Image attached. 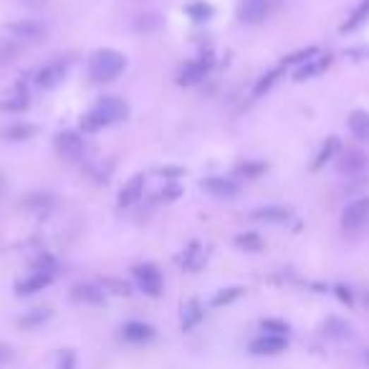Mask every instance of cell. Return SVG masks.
I'll list each match as a JSON object with an SVG mask.
<instances>
[{"label":"cell","mask_w":369,"mask_h":369,"mask_svg":"<svg viewBox=\"0 0 369 369\" xmlns=\"http://www.w3.org/2000/svg\"><path fill=\"white\" fill-rule=\"evenodd\" d=\"M127 66V59L114 49H99L89 59V76L94 81H114Z\"/></svg>","instance_id":"cell-1"},{"label":"cell","mask_w":369,"mask_h":369,"mask_svg":"<svg viewBox=\"0 0 369 369\" xmlns=\"http://www.w3.org/2000/svg\"><path fill=\"white\" fill-rule=\"evenodd\" d=\"M132 276H134V284H137V289H140L145 296L157 298L159 294H162V273L157 271V266H152V263L134 266L132 268Z\"/></svg>","instance_id":"cell-2"},{"label":"cell","mask_w":369,"mask_h":369,"mask_svg":"<svg viewBox=\"0 0 369 369\" xmlns=\"http://www.w3.org/2000/svg\"><path fill=\"white\" fill-rule=\"evenodd\" d=\"M286 349H289V337H276V334H258L248 344L253 357H279Z\"/></svg>","instance_id":"cell-3"},{"label":"cell","mask_w":369,"mask_h":369,"mask_svg":"<svg viewBox=\"0 0 369 369\" xmlns=\"http://www.w3.org/2000/svg\"><path fill=\"white\" fill-rule=\"evenodd\" d=\"M367 167H369L367 155L359 150H344L339 155V159H337V170H339V175L346 177H359Z\"/></svg>","instance_id":"cell-4"},{"label":"cell","mask_w":369,"mask_h":369,"mask_svg":"<svg viewBox=\"0 0 369 369\" xmlns=\"http://www.w3.org/2000/svg\"><path fill=\"white\" fill-rule=\"evenodd\" d=\"M56 152H59L61 159L66 162H76L84 155V140H81L76 132H61L56 137Z\"/></svg>","instance_id":"cell-5"},{"label":"cell","mask_w":369,"mask_h":369,"mask_svg":"<svg viewBox=\"0 0 369 369\" xmlns=\"http://www.w3.org/2000/svg\"><path fill=\"white\" fill-rule=\"evenodd\" d=\"M367 220H369V198L351 200L349 205L344 207V212H341V225H344L346 230L362 228Z\"/></svg>","instance_id":"cell-6"},{"label":"cell","mask_w":369,"mask_h":369,"mask_svg":"<svg viewBox=\"0 0 369 369\" xmlns=\"http://www.w3.org/2000/svg\"><path fill=\"white\" fill-rule=\"evenodd\" d=\"M71 301L73 303H86V306H102L104 301H107V291L102 289L99 284H76L71 289Z\"/></svg>","instance_id":"cell-7"},{"label":"cell","mask_w":369,"mask_h":369,"mask_svg":"<svg viewBox=\"0 0 369 369\" xmlns=\"http://www.w3.org/2000/svg\"><path fill=\"white\" fill-rule=\"evenodd\" d=\"M94 109L99 111V114L104 116V119L109 121V124H116V121H124L129 116V107L124 99L119 97H104L97 102V107Z\"/></svg>","instance_id":"cell-8"},{"label":"cell","mask_w":369,"mask_h":369,"mask_svg":"<svg viewBox=\"0 0 369 369\" xmlns=\"http://www.w3.org/2000/svg\"><path fill=\"white\" fill-rule=\"evenodd\" d=\"M121 337H124V341H129V344H150V341H155L157 332H155V327L147 324V321H127V324L121 327Z\"/></svg>","instance_id":"cell-9"},{"label":"cell","mask_w":369,"mask_h":369,"mask_svg":"<svg viewBox=\"0 0 369 369\" xmlns=\"http://www.w3.org/2000/svg\"><path fill=\"white\" fill-rule=\"evenodd\" d=\"M210 66H212L210 56H202V59H198V61H190V63H185V66L180 68V73H177V84L180 86L198 84L200 79H205V73Z\"/></svg>","instance_id":"cell-10"},{"label":"cell","mask_w":369,"mask_h":369,"mask_svg":"<svg viewBox=\"0 0 369 369\" xmlns=\"http://www.w3.org/2000/svg\"><path fill=\"white\" fill-rule=\"evenodd\" d=\"M202 190L210 193L212 198L230 200L241 193V185H238L236 180H225V177H205V180H202Z\"/></svg>","instance_id":"cell-11"},{"label":"cell","mask_w":369,"mask_h":369,"mask_svg":"<svg viewBox=\"0 0 369 369\" xmlns=\"http://www.w3.org/2000/svg\"><path fill=\"white\" fill-rule=\"evenodd\" d=\"M28 91L23 86H13V89L0 94V111H23L28 109Z\"/></svg>","instance_id":"cell-12"},{"label":"cell","mask_w":369,"mask_h":369,"mask_svg":"<svg viewBox=\"0 0 369 369\" xmlns=\"http://www.w3.org/2000/svg\"><path fill=\"white\" fill-rule=\"evenodd\" d=\"M266 13H268V0H243L241 8H238V18L243 23L255 25L266 18Z\"/></svg>","instance_id":"cell-13"},{"label":"cell","mask_w":369,"mask_h":369,"mask_svg":"<svg viewBox=\"0 0 369 369\" xmlns=\"http://www.w3.org/2000/svg\"><path fill=\"white\" fill-rule=\"evenodd\" d=\"M54 281V273H30L28 279L18 281L16 284V296H30V294H38L46 286H51Z\"/></svg>","instance_id":"cell-14"},{"label":"cell","mask_w":369,"mask_h":369,"mask_svg":"<svg viewBox=\"0 0 369 369\" xmlns=\"http://www.w3.org/2000/svg\"><path fill=\"white\" fill-rule=\"evenodd\" d=\"M202 319H205V311H202L200 301H198V298H190V301L182 306V314H180L182 332H190V329H195Z\"/></svg>","instance_id":"cell-15"},{"label":"cell","mask_w":369,"mask_h":369,"mask_svg":"<svg viewBox=\"0 0 369 369\" xmlns=\"http://www.w3.org/2000/svg\"><path fill=\"white\" fill-rule=\"evenodd\" d=\"M8 33H13L16 38H25V41H36L46 33L41 23H30V20H20V23H8L6 25Z\"/></svg>","instance_id":"cell-16"},{"label":"cell","mask_w":369,"mask_h":369,"mask_svg":"<svg viewBox=\"0 0 369 369\" xmlns=\"http://www.w3.org/2000/svg\"><path fill=\"white\" fill-rule=\"evenodd\" d=\"M250 218L258 220V223H286L291 218V212L281 205H268V207H258V210L250 212Z\"/></svg>","instance_id":"cell-17"},{"label":"cell","mask_w":369,"mask_h":369,"mask_svg":"<svg viewBox=\"0 0 369 369\" xmlns=\"http://www.w3.org/2000/svg\"><path fill=\"white\" fill-rule=\"evenodd\" d=\"M142 190H145V175H134L132 180L121 188L119 193V205H132L142 198Z\"/></svg>","instance_id":"cell-18"},{"label":"cell","mask_w":369,"mask_h":369,"mask_svg":"<svg viewBox=\"0 0 369 369\" xmlns=\"http://www.w3.org/2000/svg\"><path fill=\"white\" fill-rule=\"evenodd\" d=\"M51 316H54V311H51L49 306H38V309H30L28 314L20 316L18 327L20 329H38V327H43Z\"/></svg>","instance_id":"cell-19"},{"label":"cell","mask_w":369,"mask_h":369,"mask_svg":"<svg viewBox=\"0 0 369 369\" xmlns=\"http://www.w3.org/2000/svg\"><path fill=\"white\" fill-rule=\"evenodd\" d=\"M349 129L359 142H369V111L357 109L349 114Z\"/></svg>","instance_id":"cell-20"},{"label":"cell","mask_w":369,"mask_h":369,"mask_svg":"<svg viewBox=\"0 0 369 369\" xmlns=\"http://www.w3.org/2000/svg\"><path fill=\"white\" fill-rule=\"evenodd\" d=\"M329 63H332V59H329V56H321V59H309L296 71V81H306V79H311V76H319L321 71H327Z\"/></svg>","instance_id":"cell-21"},{"label":"cell","mask_w":369,"mask_h":369,"mask_svg":"<svg viewBox=\"0 0 369 369\" xmlns=\"http://www.w3.org/2000/svg\"><path fill=\"white\" fill-rule=\"evenodd\" d=\"M63 73H66V68L61 66V63H49V66H43L41 71H38V86L54 89V86L63 79Z\"/></svg>","instance_id":"cell-22"},{"label":"cell","mask_w":369,"mask_h":369,"mask_svg":"<svg viewBox=\"0 0 369 369\" xmlns=\"http://www.w3.org/2000/svg\"><path fill=\"white\" fill-rule=\"evenodd\" d=\"M324 334H327L329 339H334V341H344V339H351V327L346 324V321L332 316V319L324 324Z\"/></svg>","instance_id":"cell-23"},{"label":"cell","mask_w":369,"mask_h":369,"mask_svg":"<svg viewBox=\"0 0 369 369\" xmlns=\"http://www.w3.org/2000/svg\"><path fill=\"white\" fill-rule=\"evenodd\" d=\"M246 294V289H241V286H230V289H220L215 296H212L210 306H215V309H220V306H228V303L238 301V298Z\"/></svg>","instance_id":"cell-24"},{"label":"cell","mask_w":369,"mask_h":369,"mask_svg":"<svg viewBox=\"0 0 369 369\" xmlns=\"http://www.w3.org/2000/svg\"><path fill=\"white\" fill-rule=\"evenodd\" d=\"M36 132L38 129L33 127V124H16V127H8L6 132H3V137L13 142H23V140H30Z\"/></svg>","instance_id":"cell-25"},{"label":"cell","mask_w":369,"mask_h":369,"mask_svg":"<svg viewBox=\"0 0 369 369\" xmlns=\"http://www.w3.org/2000/svg\"><path fill=\"white\" fill-rule=\"evenodd\" d=\"M369 18V0H362V3H359V8L354 13H351V18L346 20L344 25H341V30H354V28H359V25L364 23V20Z\"/></svg>","instance_id":"cell-26"},{"label":"cell","mask_w":369,"mask_h":369,"mask_svg":"<svg viewBox=\"0 0 369 369\" xmlns=\"http://www.w3.org/2000/svg\"><path fill=\"white\" fill-rule=\"evenodd\" d=\"M99 286H102L107 294H114V296H129V294H132V286L121 279H102Z\"/></svg>","instance_id":"cell-27"},{"label":"cell","mask_w":369,"mask_h":369,"mask_svg":"<svg viewBox=\"0 0 369 369\" xmlns=\"http://www.w3.org/2000/svg\"><path fill=\"white\" fill-rule=\"evenodd\" d=\"M236 246L241 250H250V253H255V250L263 248V241H260L258 233H241V236H236Z\"/></svg>","instance_id":"cell-28"},{"label":"cell","mask_w":369,"mask_h":369,"mask_svg":"<svg viewBox=\"0 0 369 369\" xmlns=\"http://www.w3.org/2000/svg\"><path fill=\"white\" fill-rule=\"evenodd\" d=\"M260 332L263 334H276V337H289L291 327L284 319H263L260 321Z\"/></svg>","instance_id":"cell-29"},{"label":"cell","mask_w":369,"mask_h":369,"mask_svg":"<svg viewBox=\"0 0 369 369\" xmlns=\"http://www.w3.org/2000/svg\"><path fill=\"white\" fill-rule=\"evenodd\" d=\"M102 127H109V121L104 119L97 109H91L89 114L81 119V129H84V132H97V129H102Z\"/></svg>","instance_id":"cell-30"},{"label":"cell","mask_w":369,"mask_h":369,"mask_svg":"<svg viewBox=\"0 0 369 369\" xmlns=\"http://www.w3.org/2000/svg\"><path fill=\"white\" fill-rule=\"evenodd\" d=\"M337 145H339V142H337V137H329V142L324 145V150L319 152V157H316L314 164H311V170H319L321 164L329 162V159H332V155H334V150H337Z\"/></svg>","instance_id":"cell-31"},{"label":"cell","mask_w":369,"mask_h":369,"mask_svg":"<svg viewBox=\"0 0 369 369\" xmlns=\"http://www.w3.org/2000/svg\"><path fill=\"white\" fill-rule=\"evenodd\" d=\"M56 369H76V351L61 349L56 354Z\"/></svg>","instance_id":"cell-32"},{"label":"cell","mask_w":369,"mask_h":369,"mask_svg":"<svg viewBox=\"0 0 369 369\" xmlns=\"http://www.w3.org/2000/svg\"><path fill=\"white\" fill-rule=\"evenodd\" d=\"M188 13L193 20H207L212 16V6H207V3H193V6H188Z\"/></svg>","instance_id":"cell-33"},{"label":"cell","mask_w":369,"mask_h":369,"mask_svg":"<svg viewBox=\"0 0 369 369\" xmlns=\"http://www.w3.org/2000/svg\"><path fill=\"white\" fill-rule=\"evenodd\" d=\"M281 73H284V66H281V68H276V71H271V73H268V76H263V81H258V86H255V94H258V97H260V94H263V91H268V89H271V86L276 84V79H279Z\"/></svg>","instance_id":"cell-34"},{"label":"cell","mask_w":369,"mask_h":369,"mask_svg":"<svg viewBox=\"0 0 369 369\" xmlns=\"http://www.w3.org/2000/svg\"><path fill=\"white\" fill-rule=\"evenodd\" d=\"M316 54H319V49H314V46H311V49L298 51V54L289 56V59H286V63H296V61H309V59H314Z\"/></svg>","instance_id":"cell-35"},{"label":"cell","mask_w":369,"mask_h":369,"mask_svg":"<svg viewBox=\"0 0 369 369\" xmlns=\"http://www.w3.org/2000/svg\"><path fill=\"white\" fill-rule=\"evenodd\" d=\"M334 294H337V298H339L341 303H346V306H351V303H354V296H351V291L346 289L344 284L334 286Z\"/></svg>","instance_id":"cell-36"},{"label":"cell","mask_w":369,"mask_h":369,"mask_svg":"<svg viewBox=\"0 0 369 369\" xmlns=\"http://www.w3.org/2000/svg\"><path fill=\"white\" fill-rule=\"evenodd\" d=\"M260 170H263V164H243V167H238V175L253 177V175H258Z\"/></svg>","instance_id":"cell-37"},{"label":"cell","mask_w":369,"mask_h":369,"mask_svg":"<svg viewBox=\"0 0 369 369\" xmlns=\"http://www.w3.org/2000/svg\"><path fill=\"white\" fill-rule=\"evenodd\" d=\"M11 359H13V346L0 341V367H3V364H8Z\"/></svg>","instance_id":"cell-38"},{"label":"cell","mask_w":369,"mask_h":369,"mask_svg":"<svg viewBox=\"0 0 369 369\" xmlns=\"http://www.w3.org/2000/svg\"><path fill=\"white\" fill-rule=\"evenodd\" d=\"M364 362H367V364H369V349H367V354H364Z\"/></svg>","instance_id":"cell-39"},{"label":"cell","mask_w":369,"mask_h":369,"mask_svg":"<svg viewBox=\"0 0 369 369\" xmlns=\"http://www.w3.org/2000/svg\"><path fill=\"white\" fill-rule=\"evenodd\" d=\"M367 303H369V294H367Z\"/></svg>","instance_id":"cell-40"}]
</instances>
